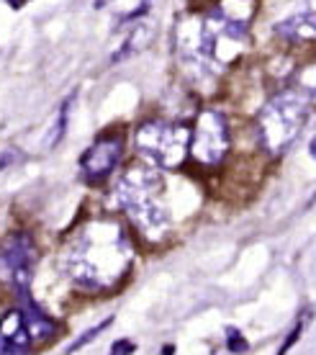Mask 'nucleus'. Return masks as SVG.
<instances>
[{"label": "nucleus", "mask_w": 316, "mask_h": 355, "mask_svg": "<svg viewBox=\"0 0 316 355\" xmlns=\"http://www.w3.org/2000/svg\"><path fill=\"white\" fill-rule=\"evenodd\" d=\"M116 198L123 214L129 216V222L150 242L165 240V234L173 230L162 178L150 165H134L126 170L116 183Z\"/></svg>", "instance_id": "nucleus-2"}, {"label": "nucleus", "mask_w": 316, "mask_h": 355, "mask_svg": "<svg viewBox=\"0 0 316 355\" xmlns=\"http://www.w3.org/2000/svg\"><path fill=\"white\" fill-rule=\"evenodd\" d=\"M134 266L129 232L116 219H90L72 234L62 255V268L82 291H111Z\"/></svg>", "instance_id": "nucleus-1"}, {"label": "nucleus", "mask_w": 316, "mask_h": 355, "mask_svg": "<svg viewBox=\"0 0 316 355\" xmlns=\"http://www.w3.org/2000/svg\"><path fill=\"white\" fill-rule=\"evenodd\" d=\"M227 347L231 353H245L247 347V340L242 338V332L237 327H227Z\"/></svg>", "instance_id": "nucleus-15"}, {"label": "nucleus", "mask_w": 316, "mask_h": 355, "mask_svg": "<svg viewBox=\"0 0 316 355\" xmlns=\"http://www.w3.org/2000/svg\"><path fill=\"white\" fill-rule=\"evenodd\" d=\"M306 322H308V311H306V314H304V317H301L299 322H296V324H293V329H290V332H288V338L283 340L281 353H278V355H288V350H290V347H293V343H299V338H301V335H304V327H306Z\"/></svg>", "instance_id": "nucleus-14"}, {"label": "nucleus", "mask_w": 316, "mask_h": 355, "mask_svg": "<svg viewBox=\"0 0 316 355\" xmlns=\"http://www.w3.org/2000/svg\"><path fill=\"white\" fill-rule=\"evenodd\" d=\"M123 157V137L121 134L105 132L103 137H98L96 144H90V150L82 155L80 168L88 183H100L111 175L119 162Z\"/></svg>", "instance_id": "nucleus-7"}, {"label": "nucleus", "mask_w": 316, "mask_h": 355, "mask_svg": "<svg viewBox=\"0 0 316 355\" xmlns=\"http://www.w3.org/2000/svg\"><path fill=\"white\" fill-rule=\"evenodd\" d=\"M137 350L132 340H116L114 347H111V355H132Z\"/></svg>", "instance_id": "nucleus-16"}, {"label": "nucleus", "mask_w": 316, "mask_h": 355, "mask_svg": "<svg viewBox=\"0 0 316 355\" xmlns=\"http://www.w3.org/2000/svg\"><path fill=\"white\" fill-rule=\"evenodd\" d=\"M0 355H31V338L18 309L6 311L0 320Z\"/></svg>", "instance_id": "nucleus-10"}, {"label": "nucleus", "mask_w": 316, "mask_h": 355, "mask_svg": "<svg viewBox=\"0 0 316 355\" xmlns=\"http://www.w3.org/2000/svg\"><path fill=\"white\" fill-rule=\"evenodd\" d=\"M111 322H114V317H108V320H103L100 324H96L93 329H88V332H82V335H80V338L75 340V343H72L70 347H67V355H70V353H78L80 347H85L88 343H93V340H96L105 327H111Z\"/></svg>", "instance_id": "nucleus-13"}, {"label": "nucleus", "mask_w": 316, "mask_h": 355, "mask_svg": "<svg viewBox=\"0 0 316 355\" xmlns=\"http://www.w3.org/2000/svg\"><path fill=\"white\" fill-rule=\"evenodd\" d=\"M28 0H8V6L10 8H21V6H26Z\"/></svg>", "instance_id": "nucleus-17"}, {"label": "nucleus", "mask_w": 316, "mask_h": 355, "mask_svg": "<svg viewBox=\"0 0 316 355\" xmlns=\"http://www.w3.org/2000/svg\"><path fill=\"white\" fill-rule=\"evenodd\" d=\"M272 31L290 44H311L316 36V3L314 0H293Z\"/></svg>", "instance_id": "nucleus-8"}, {"label": "nucleus", "mask_w": 316, "mask_h": 355, "mask_svg": "<svg viewBox=\"0 0 316 355\" xmlns=\"http://www.w3.org/2000/svg\"><path fill=\"white\" fill-rule=\"evenodd\" d=\"M18 296V311H21V320L26 327L31 343H46L49 338H54L57 324L49 314H44V309L31 299V291H21Z\"/></svg>", "instance_id": "nucleus-9"}, {"label": "nucleus", "mask_w": 316, "mask_h": 355, "mask_svg": "<svg viewBox=\"0 0 316 355\" xmlns=\"http://www.w3.org/2000/svg\"><path fill=\"white\" fill-rule=\"evenodd\" d=\"M72 101H75V93H72L70 98H64V101H62V108H60V114H57L54 129H52V134L46 137V147H57V144L64 139V132H67V121H70V111H72Z\"/></svg>", "instance_id": "nucleus-12"}, {"label": "nucleus", "mask_w": 316, "mask_h": 355, "mask_svg": "<svg viewBox=\"0 0 316 355\" xmlns=\"http://www.w3.org/2000/svg\"><path fill=\"white\" fill-rule=\"evenodd\" d=\"M231 150V129L227 116L216 108H203L195 116L188 142V157H193L203 168H216Z\"/></svg>", "instance_id": "nucleus-5"}, {"label": "nucleus", "mask_w": 316, "mask_h": 355, "mask_svg": "<svg viewBox=\"0 0 316 355\" xmlns=\"http://www.w3.org/2000/svg\"><path fill=\"white\" fill-rule=\"evenodd\" d=\"M314 93L311 88H286L278 90L257 116V139L265 152L283 155L301 137L311 119Z\"/></svg>", "instance_id": "nucleus-3"}, {"label": "nucleus", "mask_w": 316, "mask_h": 355, "mask_svg": "<svg viewBox=\"0 0 316 355\" xmlns=\"http://www.w3.org/2000/svg\"><path fill=\"white\" fill-rule=\"evenodd\" d=\"M105 3H108V0H96V8H103Z\"/></svg>", "instance_id": "nucleus-18"}, {"label": "nucleus", "mask_w": 316, "mask_h": 355, "mask_svg": "<svg viewBox=\"0 0 316 355\" xmlns=\"http://www.w3.org/2000/svg\"><path fill=\"white\" fill-rule=\"evenodd\" d=\"M152 36H155V28L150 26V18H139V21H134L132 31L126 34V39L119 44V49H116L114 57H111V64H119V62H123V60L134 57V54H139L141 49L152 42Z\"/></svg>", "instance_id": "nucleus-11"}, {"label": "nucleus", "mask_w": 316, "mask_h": 355, "mask_svg": "<svg viewBox=\"0 0 316 355\" xmlns=\"http://www.w3.org/2000/svg\"><path fill=\"white\" fill-rule=\"evenodd\" d=\"M36 263H39V248L31 232H10L0 242V284L10 293L28 291Z\"/></svg>", "instance_id": "nucleus-6"}, {"label": "nucleus", "mask_w": 316, "mask_h": 355, "mask_svg": "<svg viewBox=\"0 0 316 355\" xmlns=\"http://www.w3.org/2000/svg\"><path fill=\"white\" fill-rule=\"evenodd\" d=\"M191 126L180 121L150 119L134 132V147L144 160L159 170H177L188 157Z\"/></svg>", "instance_id": "nucleus-4"}]
</instances>
